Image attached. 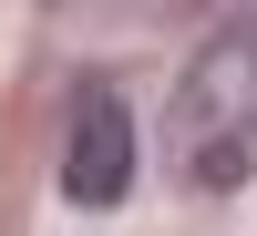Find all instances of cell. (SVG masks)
<instances>
[{
  "mask_svg": "<svg viewBox=\"0 0 257 236\" xmlns=\"http://www.w3.org/2000/svg\"><path fill=\"white\" fill-rule=\"evenodd\" d=\"M165 164H175V185H196V195L247 185V164H257V0H237V11L185 52L175 103H165Z\"/></svg>",
  "mask_w": 257,
  "mask_h": 236,
  "instance_id": "obj_1",
  "label": "cell"
},
{
  "mask_svg": "<svg viewBox=\"0 0 257 236\" xmlns=\"http://www.w3.org/2000/svg\"><path fill=\"white\" fill-rule=\"evenodd\" d=\"M123 185H134V113H123L113 82H82L72 134H62V195L72 205H123Z\"/></svg>",
  "mask_w": 257,
  "mask_h": 236,
  "instance_id": "obj_2",
  "label": "cell"
}]
</instances>
